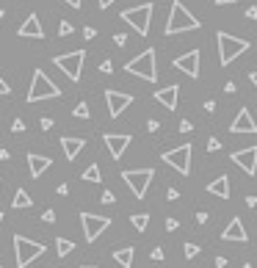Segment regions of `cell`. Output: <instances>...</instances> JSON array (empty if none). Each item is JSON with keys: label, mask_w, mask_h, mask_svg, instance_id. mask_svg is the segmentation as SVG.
Segmentation results:
<instances>
[{"label": "cell", "mask_w": 257, "mask_h": 268, "mask_svg": "<svg viewBox=\"0 0 257 268\" xmlns=\"http://www.w3.org/2000/svg\"><path fill=\"white\" fill-rule=\"evenodd\" d=\"M191 130H194V125H191L188 119H183V122H180V133H191Z\"/></svg>", "instance_id": "39"}, {"label": "cell", "mask_w": 257, "mask_h": 268, "mask_svg": "<svg viewBox=\"0 0 257 268\" xmlns=\"http://www.w3.org/2000/svg\"><path fill=\"white\" fill-rule=\"evenodd\" d=\"M39 125H42V130H53V125H56V122H53L50 116H42V122H39Z\"/></svg>", "instance_id": "37"}, {"label": "cell", "mask_w": 257, "mask_h": 268, "mask_svg": "<svg viewBox=\"0 0 257 268\" xmlns=\"http://www.w3.org/2000/svg\"><path fill=\"white\" fill-rule=\"evenodd\" d=\"M75 28H72V22H67V20H61V25H58V36H69Z\"/></svg>", "instance_id": "29"}, {"label": "cell", "mask_w": 257, "mask_h": 268, "mask_svg": "<svg viewBox=\"0 0 257 268\" xmlns=\"http://www.w3.org/2000/svg\"><path fill=\"white\" fill-rule=\"evenodd\" d=\"M14 241V257H17V268H28L33 263V260H39L44 252H47V246L39 241H31V238L25 235H14L11 238Z\"/></svg>", "instance_id": "3"}, {"label": "cell", "mask_w": 257, "mask_h": 268, "mask_svg": "<svg viewBox=\"0 0 257 268\" xmlns=\"http://www.w3.org/2000/svg\"><path fill=\"white\" fill-rule=\"evenodd\" d=\"M100 72H105V75H111V72H114V61H108V58H105V61L100 64Z\"/></svg>", "instance_id": "35"}, {"label": "cell", "mask_w": 257, "mask_h": 268, "mask_svg": "<svg viewBox=\"0 0 257 268\" xmlns=\"http://www.w3.org/2000/svg\"><path fill=\"white\" fill-rule=\"evenodd\" d=\"M102 141H105V147H108L111 158H114V160H119L122 155L127 152V147H130L133 136H127V133H105V136H102Z\"/></svg>", "instance_id": "13"}, {"label": "cell", "mask_w": 257, "mask_h": 268, "mask_svg": "<svg viewBox=\"0 0 257 268\" xmlns=\"http://www.w3.org/2000/svg\"><path fill=\"white\" fill-rule=\"evenodd\" d=\"M105 102H108V114L114 116V119H119V116L133 105V94H125V91L108 89V91H105Z\"/></svg>", "instance_id": "11"}, {"label": "cell", "mask_w": 257, "mask_h": 268, "mask_svg": "<svg viewBox=\"0 0 257 268\" xmlns=\"http://www.w3.org/2000/svg\"><path fill=\"white\" fill-rule=\"evenodd\" d=\"M80 221H83V235L86 241H97L105 230L111 227L108 216H97V213H80Z\"/></svg>", "instance_id": "10"}, {"label": "cell", "mask_w": 257, "mask_h": 268, "mask_svg": "<svg viewBox=\"0 0 257 268\" xmlns=\"http://www.w3.org/2000/svg\"><path fill=\"white\" fill-rule=\"evenodd\" d=\"M246 205L249 207H257V196H246Z\"/></svg>", "instance_id": "53"}, {"label": "cell", "mask_w": 257, "mask_h": 268, "mask_svg": "<svg viewBox=\"0 0 257 268\" xmlns=\"http://www.w3.org/2000/svg\"><path fill=\"white\" fill-rule=\"evenodd\" d=\"M196 28H202V22L196 20V17L191 14V11L185 9L180 0H174V3H172V11H169V20H166V28H163V33H166V36H174V33L196 31Z\"/></svg>", "instance_id": "1"}, {"label": "cell", "mask_w": 257, "mask_h": 268, "mask_svg": "<svg viewBox=\"0 0 257 268\" xmlns=\"http://www.w3.org/2000/svg\"><path fill=\"white\" fill-rule=\"evenodd\" d=\"M53 97H61V89L53 83L42 69H33L31 89H28V102H42V100H53Z\"/></svg>", "instance_id": "5"}, {"label": "cell", "mask_w": 257, "mask_h": 268, "mask_svg": "<svg viewBox=\"0 0 257 268\" xmlns=\"http://www.w3.org/2000/svg\"><path fill=\"white\" fill-rule=\"evenodd\" d=\"M56 194H58V196H67V194H69V185H67V183H61V185L56 188Z\"/></svg>", "instance_id": "43"}, {"label": "cell", "mask_w": 257, "mask_h": 268, "mask_svg": "<svg viewBox=\"0 0 257 268\" xmlns=\"http://www.w3.org/2000/svg\"><path fill=\"white\" fill-rule=\"evenodd\" d=\"M133 257H136V249H133V246H125V249H116V252H114V260L122 268H130L133 265Z\"/></svg>", "instance_id": "22"}, {"label": "cell", "mask_w": 257, "mask_h": 268, "mask_svg": "<svg viewBox=\"0 0 257 268\" xmlns=\"http://www.w3.org/2000/svg\"><path fill=\"white\" fill-rule=\"evenodd\" d=\"M20 33L22 39H44V28H42V22H39V17L36 14H31V17H25V22L20 25Z\"/></svg>", "instance_id": "18"}, {"label": "cell", "mask_w": 257, "mask_h": 268, "mask_svg": "<svg viewBox=\"0 0 257 268\" xmlns=\"http://www.w3.org/2000/svg\"><path fill=\"white\" fill-rule=\"evenodd\" d=\"M125 72H130V75H136V78H141V80H149V83H155V80H158L155 50L149 47V50H144L141 56L130 58V61L125 64Z\"/></svg>", "instance_id": "4"}, {"label": "cell", "mask_w": 257, "mask_h": 268, "mask_svg": "<svg viewBox=\"0 0 257 268\" xmlns=\"http://www.w3.org/2000/svg\"><path fill=\"white\" fill-rule=\"evenodd\" d=\"M6 94H11V86L3 80V75H0V97H6Z\"/></svg>", "instance_id": "36"}, {"label": "cell", "mask_w": 257, "mask_h": 268, "mask_svg": "<svg viewBox=\"0 0 257 268\" xmlns=\"http://www.w3.org/2000/svg\"><path fill=\"white\" fill-rule=\"evenodd\" d=\"M183 252H185V257H188V260H194V257H199V252H202V249L196 246V243H185V246H183Z\"/></svg>", "instance_id": "28"}, {"label": "cell", "mask_w": 257, "mask_h": 268, "mask_svg": "<svg viewBox=\"0 0 257 268\" xmlns=\"http://www.w3.org/2000/svg\"><path fill=\"white\" fill-rule=\"evenodd\" d=\"M9 158H11V152H9V149H0V160H3V163H6V160H9Z\"/></svg>", "instance_id": "52"}, {"label": "cell", "mask_w": 257, "mask_h": 268, "mask_svg": "<svg viewBox=\"0 0 257 268\" xmlns=\"http://www.w3.org/2000/svg\"><path fill=\"white\" fill-rule=\"evenodd\" d=\"M243 268H252V263H246V265H243Z\"/></svg>", "instance_id": "58"}, {"label": "cell", "mask_w": 257, "mask_h": 268, "mask_svg": "<svg viewBox=\"0 0 257 268\" xmlns=\"http://www.w3.org/2000/svg\"><path fill=\"white\" fill-rule=\"evenodd\" d=\"M83 61H86V50H72V53H64V56L53 58V64H56L69 80H75V83H78L80 75H83Z\"/></svg>", "instance_id": "8"}, {"label": "cell", "mask_w": 257, "mask_h": 268, "mask_svg": "<svg viewBox=\"0 0 257 268\" xmlns=\"http://www.w3.org/2000/svg\"><path fill=\"white\" fill-rule=\"evenodd\" d=\"M0 268H3V265H0Z\"/></svg>", "instance_id": "60"}, {"label": "cell", "mask_w": 257, "mask_h": 268, "mask_svg": "<svg viewBox=\"0 0 257 268\" xmlns=\"http://www.w3.org/2000/svg\"><path fill=\"white\" fill-rule=\"evenodd\" d=\"M232 163H238V166L243 169V172L249 174V177H254L257 174V147H246V149H238V152L230 155Z\"/></svg>", "instance_id": "14"}, {"label": "cell", "mask_w": 257, "mask_h": 268, "mask_svg": "<svg viewBox=\"0 0 257 268\" xmlns=\"http://www.w3.org/2000/svg\"><path fill=\"white\" fill-rule=\"evenodd\" d=\"M3 17H6V11H3V9H0V20H3Z\"/></svg>", "instance_id": "56"}, {"label": "cell", "mask_w": 257, "mask_h": 268, "mask_svg": "<svg viewBox=\"0 0 257 268\" xmlns=\"http://www.w3.org/2000/svg\"><path fill=\"white\" fill-rule=\"evenodd\" d=\"M235 0H216V6H232Z\"/></svg>", "instance_id": "54"}, {"label": "cell", "mask_w": 257, "mask_h": 268, "mask_svg": "<svg viewBox=\"0 0 257 268\" xmlns=\"http://www.w3.org/2000/svg\"><path fill=\"white\" fill-rule=\"evenodd\" d=\"M213 263H216V268H227V257H216Z\"/></svg>", "instance_id": "49"}, {"label": "cell", "mask_w": 257, "mask_h": 268, "mask_svg": "<svg viewBox=\"0 0 257 268\" xmlns=\"http://www.w3.org/2000/svg\"><path fill=\"white\" fill-rule=\"evenodd\" d=\"M149 257H152V260H163V257H166V252L158 246V249H152V254H149Z\"/></svg>", "instance_id": "41"}, {"label": "cell", "mask_w": 257, "mask_h": 268, "mask_svg": "<svg viewBox=\"0 0 257 268\" xmlns=\"http://www.w3.org/2000/svg\"><path fill=\"white\" fill-rule=\"evenodd\" d=\"M152 177H155V169H127V172H122V180L127 183V188L133 191L136 199H144V196H147Z\"/></svg>", "instance_id": "7"}, {"label": "cell", "mask_w": 257, "mask_h": 268, "mask_svg": "<svg viewBox=\"0 0 257 268\" xmlns=\"http://www.w3.org/2000/svg\"><path fill=\"white\" fill-rule=\"evenodd\" d=\"M100 202H102V205H114V202H116V196H114V191H102V196H100Z\"/></svg>", "instance_id": "30"}, {"label": "cell", "mask_w": 257, "mask_h": 268, "mask_svg": "<svg viewBox=\"0 0 257 268\" xmlns=\"http://www.w3.org/2000/svg\"><path fill=\"white\" fill-rule=\"evenodd\" d=\"M221 241H241V243H246V241H249V235H246V227H243V221L238 219V216H232V219H230L227 230L221 232Z\"/></svg>", "instance_id": "17"}, {"label": "cell", "mask_w": 257, "mask_h": 268, "mask_svg": "<svg viewBox=\"0 0 257 268\" xmlns=\"http://www.w3.org/2000/svg\"><path fill=\"white\" fill-rule=\"evenodd\" d=\"M152 11L155 6L152 3H141V6H133V9H125L122 11V20L138 33V36H147L149 33V22H152Z\"/></svg>", "instance_id": "6"}, {"label": "cell", "mask_w": 257, "mask_h": 268, "mask_svg": "<svg viewBox=\"0 0 257 268\" xmlns=\"http://www.w3.org/2000/svg\"><path fill=\"white\" fill-rule=\"evenodd\" d=\"M114 44H116V47H125L127 36H125V33H114Z\"/></svg>", "instance_id": "32"}, {"label": "cell", "mask_w": 257, "mask_h": 268, "mask_svg": "<svg viewBox=\"0 0 257 268\" xmlns=\"http://www.w3.org/2000/svg\"><path fill=\"white\" fill-rule=\"evenodd\" d=\"M130 224L136 227L138 232H144V230L149 227V216H147V213H136V216H130Z\"/></svg>", "instance_id": "26"}, {"label": "cell", "mask_w": 257, "mask_h": 268, "mask_svg": "<svg viewBox=\"0 0 257 268\" xmlns=\"http://www.w3.org/2000/svg\"><path fill=\"white\" fill-rule=\"evenodd\" d=\"M208 219H210V216H208L205 210H202V213H196V224H208Z\"/></svg>", "instance_id": "46"}, {"label": "cell", "mask_w": 257, "mask_h": 268, "mask_svg": "<svg viewBox=\"0 0 257 268\" xmlns=\"http://www.w3.org/2000/svg\"><path fill=\"white\" fill-rule=\"evenodd\" d=\"M72 116H78V119H89V116H91L89 102H78V105L72 108Z\"/></svg>", "instance_id": "27"}, {"label": "cell", "mask_w": 257, "mask_h": 268, "mask_svg": "<svg viewBox=\"0 0 257 268\" xmlns=\"http://www.w3.org/2000/svg\"><path fill=\"white\" fill-rule=\"evenodd\" d=\"M230 133H257V122L252 119V111L249 108L238 111V116L232 119V125H230Z\"/></svg>", "instance_id": "15"}, {"label": "cell", "mask_w": 257, "mask_h": 268, "mask_svg": "<svg viewBox=\"0 0 257 268\" xmlns=\"http://www.w3.org/2000/svg\"><path fill=\"white\" fill-rule=\"evenodd\" d=\"M50 166H53V158H47V155H39V152H28V169H31V177L33 180H39Z\"/></svg>", "instance_id": "19"}, {"label": "cell", "mask_w": 257, "mask_h": 268, "mask_svg": "<svg viewBox=\"0 0 257 268\" xmlns=\"http://www.w3.org/2000/svg\"><path fill=\"white\" fill-rule=\"evenodd\" d=\"M31 205H33V199L28 196V191L25 188H17L14 199H11V207H14V210H25V207H31Z\"/></svg>", "instance_id": "23"}, {"label": "cell", "mask_w": 257, "mask_h": 268, "mask_svg": "<svg viewBox=\"0 0 257 268\" xmlns=\"http://www.w3.org/2000/svg\"><path fill=\"white\" fill-rule=\"evenodd\" d=\"M158 127H161V122H158V119H149V122H147V130H149V133H155Z\"/></svg>", "instance_id": "44"}, {"label": "cell", "mask_w": 257, "mask_h": 268, "mask_svg": "<svg viewBox=\"0 0 257 268\" xmlns=\"http://www.w3.org/2000/svg\"><path fill=\"white\" fill-rule=\"evenodd\" d=\"M22 130H25V122H22V119L11 122V133H22Z\"/></svg>", "instance_id": "33"}, {"label": "cell", "mask_w": 257, "mask_h": 268, "mask_svg": "<svg viewBox=\"0 0 257 268\" xmlns=\"http://www.w3.org/2000/svg\"><path fill=\"white\" fill-rule=\"evenodd\" d=\"M219 149H221V141H219V138H210V141H208V152H219Z\"/></svg>", "instance_id": "34"}, {"label": "cell", "mask_w": 257, "mask_h": 268, "mask_svg": "<svg viewBox=\"0 0 257 268\" xmlns=\"http://www.w3.org/2000/svg\"><path fill=\"white\" fill-rule=\"evenodd\" d=\"M199 61H202V53H199V50H188L185 56H177V58H174L172 67L180 69V72H185L188 78H199V72H202V69H199Z\"/></svg>", "instance_id": "12"}, {"label": "cell", "mask_w": 257, "mask_h": 268, "mask_svg": "<svg viewBox=\"0 0 257 268\" xmlns=\"http://www.w3.org/2000/svg\"><path fill=\"white\" fill-rule=\"evenodd\" d=\"M0 224H3V213H0Z\"/></svg>", "instance_id": "59"}, {"label": "cell", "mask_w": 257, "mask_h": 268, "mask_svg": "<svg viewBox=\"0 0 257 268\" xmlns=\"http://www.w3.org/2000/svg\"><path fill=\"white\" fill-rule=\"evenodd\" d=\"M80 268H97V265H80Z\"/></svg>", "instance_id": "57"}, {"label": "cell", "mask_w": 257, "mask_h": 268, "mask_svg": "<svg viewBox=\"0 0 257 268\" xmlns=\"http://www.w3.org/2000/svg\"><path fill=\"white\" fill-rule=\"evenodd\" d=\"M177 227H180V221H177V219H166V230H169V232H174Z\"/></svg>", "instance_id": "40"}, {"label": "cell", "mask_w": 257, "mask_h": 268, "mask_svg": "<svg viewBox=\"0 0 257 268\" xmlns=\"http://www.w3.org/2000/svg\"><path fill=\"white\" fill-rule=\"evenodd\" d=\"M166 199H169V202H177V199H180V191H177V188H169V191H166Z\"/></svg>", "instance_id": "38"}, {"label": "cell", "mask_w": 257, "mask_h": 268, "mask_svg": "<svg viewBox=\"0 0 257 268\" xmlns=\"http://www.w3.org/2000/svg\"><path fill=\"white\" fill-rule=\"evenodd\" d=\"M208 194L219 196V199H230V177L227 174H219V180L208 185Z\"/></svg>", "instance_id": "21"}, {"label": "cell", "mask_w": 257, "mask_h": 268, "mask_svg": "<svg viewBox=\"0 0 257 268\" xmlns=\"http://www.w3.org/2000/svg\"><path fill=\"white\" fill-rule=\"evenodd\" d=\"M75 252V241H69V238H56V254L58 257H67V254Z\"/></svg>", "instance_id": "24"}, {"label": "cell", "mask_w": 257, "mask_h": 268, "mask_svg": "<svg viewBox=\"0 0 257 268\" xmlns=\"http://www.w3.org/2000/svg\"><path fill=\"white\" fill-rule=\"evenodd\" d=\"M83 180H86V183H102V172H100V166H97V163H91V166H86V172H83Z\"/></svg>", "instance_id": "25"}, {"label": "cell", "mask_w": 257, "mask_h": 268, "mask_svg": "<svg viewBox=\"0 0 257 268\" xmlns=\"http://www.w3.org/2000/svg\"><path fill=\"white\" fill-rule=\"evenodd\" d=\"M83 147H86L83 138H72V136L61 138V149H64V155H67V160H75L80 152H83Z\"/></svg>", "instance_id": "20"}, {"label": "cell", "mask_w": 257, "mask_h": 268, "mask_svg": "<svg viewBox=\"0 0 257 268\" xmlns=\"http://www.w3.org/2000/svg\"><path fill=\"white\" fill-rule=\"evenodd\" d=\"M246 17H249V20H257V9H254V6H249V9H246Z\"/></svg>", "instance_id": "47"}, {"label": "cell", "mask_w": 257, "mask_h": 268, "mask_svg": "<svg viewBox=\"0 0 257 268\" xmlns=\"http://www.w3.org/2000/svg\"><path fill=\"white\" fill-rule=\"evenodd\" d=\"M205 111H208V114H213V111H216V102L208 100V102H205Z\"/></svg>", "instance_id": "51"}, {"label": "cell", "mask_w": 257, "mask_h": 268, "mask_svg": "<svg viewBox=\"0 0 257 268\" xmlns=\"http://www.w3.org/2000/svg\"><path fill=\"white\" fill-rule=\"evenodd\" d=\"M216 42H219V64L221 67H230L238 56L246 53V50L252 47L246 39H238V36H232V33H227V31L216 33Z\"/></svg>", "instance_id": "2"}, {"label": "cell", "mask_w": 257, "mask_h": 268, "mask_svg": "<svg viewBox=\"0 0 257 268\" xmlns=\"http://www.w3.org/2000/svg\"><path fill=\"white\" fill-rule=\"evenodd\" d=\"M64 3L72 6V9H80V6H83V0H64Z\"/></svg>", "instance_id": "48"}, {"label": "cell", "mask_w": 257, "mask_h": 268, "mask_svg": "<svg viewBox=\"0 0 257 268\" xmlns=\"http://www.w3.org/2000/svg\"><path fill=\"white\" fill-rule=\"evenodd\" d=\"M235 89H238V86L232 83V80H227V83H224V91H227V94H235Z\"/></svg>", "instance_id": "45"}, {"label": "cell", "mask_w": 257, "mask_h": 268, "mask_svg": "<svg viewBox=\"0 0 257 268\" xmlns=\"http://www.w3.org/2000/svg\"><path fill=\"white\" fill-rule=\"evenodd\" d=\"M116 0H97V6H100V9H108V6H114Z\"/></svg>", "instance_id": "50"}, {"label": "cell", "mask_w": 257, "mask_h": 268, "mask_svg": "<svg viewBox=\"0 0 257 268\" xmlns=\"http://www.w3.org/2000/svg\"><path fill=\"white\" fill-rule=\"evenodd\" d=\"M249 80H252V83L257 86V72H252V75H249Z\"/></svg>", "instance_id": "55"}, {"label": "cell", "mask_w": 257, "mask_h": 268, "mask_svg": "<svg viewBox=\"0 0 257 268\" xmlns=\"http://www.w3.org/2000/svg\"><path fill=\"white\" fill-rule=\"evenodd\" d=\"M191 152H194V147H191V144H183V147H174V149H169V152H161V158L172 169H177L183 177H188L191 174Z\"/></svg>", "instance_id": "9"}, {"label": "cell", "mask_w": 257, "mask_h": 268, "mask_svg": "<svg viewBox=\"0 0 257 268\" xmlns=\"http://www.w3.org/2000/svg\"><path fill=\"white\" fill-rule=\"evenodd\" d=\"M83 36H86V39H89V42H91V39L97 36V31H94V28L89 25V28H83Z\"/></svg>", "instance_id": "42"}, {"label": "cell", "mask_w": 257, "mask_h": 268, "mask_svg": "<svg viewBox=\"0 0 257 268\" xmlns=\"http://www.w3.org/2000/svg\"><path fill=\"white\" fill-rule=\"evenodd\" d=\"M155 100L161 102L166 111H174L177 108V100H180V86L172 83V86H163V89L155 91Z\"/></svg>", "instance_id": "16"}, {"label": "cell", "mask_w": 257, "mask_h": 268, "mask_svg": "<svg viewBox=\"0 0 257 268\" xmlns=\"http://www.w3.org/2000/svg\"><path fill=\"white\" fill-rule=\"evenodd\" d=\"M42 221H47V224H56V221H58L56 210H44V213H42Z\"/></svg>", "instance_id": "31"}]
</instances>
